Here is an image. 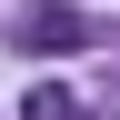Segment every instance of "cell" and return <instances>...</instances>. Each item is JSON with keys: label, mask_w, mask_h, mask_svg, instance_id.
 Here are the masks:
<instances>
[{"label": "cell", "mask_w": 120, "mask_h": 120, "mask_svg": "<svg viewBox=\"0 0 120 120\" xmlns=\"http://www.w3.org/2000/svg\"><path fill=\"white\" fill-rule=\"evenodd\" d=\"M20 120H80V100H70V90H30V100H20Z\"/></svg>", "instance_id": "obj_2"}, {"label": "cell", "mask_w": 120, "mask_h": 120, "mask_svg": "<svg viewBox=\"0 0 120 120\" xmlns=\"http://www.w3.org/2000/svg\"><path fill=\"white\" fill-rule=\"evenodd\" d=\"M10 40H20V60H70L90 30H80V10H70V0H40V10H20V30H10Z\"/></svg>", "instance_id": "obj_1"}]
</instances>
